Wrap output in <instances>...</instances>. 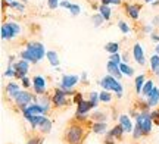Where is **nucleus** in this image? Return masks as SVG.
<instances>
[{
	"instance_id": "nucleus-1",
	"label": "nucleus",
	"mask_w": 159,
	"mask_h": 144,
	"mask_svg": "<svg viewBox=\"0 0 159 144\" xmlns=\"http://www.w3.org/2000/svg\"><path fill=\"white\" fill-rule=\"evenodd\" d=\"M99 85L103 87L105 90H112V91H115L118 97L122 96V85L118 82V78H115L112 75H108V76H105L102 81H99Z\"/></svg>"
},
{
	"instance_id": "nucleus-2",
	"label": "nucleus",
	"mask_w": 159,
	"mask_h": 144,
	"mask_svg": "<svg viewBox=\"0 0 159 144\" xmlns=\"http://www.w3.org/2000/svg\"><path fill=\"white\" fill-rule=\"evenodd\" d=\"M65 140L68 144H81V141H83V127L81 125H71L66 131Z\"/></svg>"
},
{
	"instance_id": "nucleus-3",
	"label": "nucleus",
	"mask_w": 159,
	"mask_h": 144,
	"mask_svg": "<svg viewBox=\"0 0 159 144\" xmlns=\"http://www.w3.org/2000/svg\"><path fill=\"white\" fill-rule=\"evenodd\" d=\"M137 125H140L143 129V134L146 135L152 131V116L148 112H143L140 115H137Z\"/></svg>"
},
{
	"instance_id": "nucleus-4",
	"label": "nucleus",
	"mask_w": 159,
	"mask_h": 144,
	"mask_svg": "<svg viewBox=\"0 0 159 144\" xmlns=\"http://www.w3.org/2000/svg\"><path fill=\"white\" fill-rule=\"evenodd\" d=\"M27 49L33 53V56H34V59L37 60V62L41 60L43 56L46 55L44 46H43L41 43H37V41H31V43H28V44H27Z\"/></svg>"
},
{
	"instance_id": "nucleus-5",
	"label": "nucleus",
	"mask_w": 159,
	"mask_h": 144,
	"mask_svg": "<svg viewBox=\"0 0 159 144\" xmlns=\"http://www.w3.org/2000/svg\"><path fill=\"white\" fill-rule=\"evenodd\" d=\"M46 110H47L46 106H41V104H31L28 107L22 109V112H24V115H25V118H27V121H30V119L33 118V115H44Z\"/></svg>"
},
{
	"instance_id": "nucleus-6",
	"label": "nucleus",
	"mask_w": 159,
	"mask_h": 144,
	"mask_svg": "<svg viewBox=\"0 0 159 144\" xmlns=\"http://www.w3.org/2000/svg\"><path fill=\"white\" fill-rule=\"evenodd\" d=\"M15 100H16L18 106H19L21 109H25V107H28V104L31 103L33 94H30L28 91H19V94L15 97Z\"/></svg>"
},
{
	"instance_id": "nucleus-7",
	"label": "nucleus",
	"mask_w": 159,
	"mask_h": 144,
	"mask_svg": "<svg viewBox=\"0 0 159 144\" xmlns=\"http://www.w3.org/2000/svg\"><path fill=\"white\" fill-rule=\"evenodd\" d=\"M66 93H65V90H59L57 88L56 91H55V96L52 97V100H53V103H55V106H57V107H62V106H65L66 104Z\"/></svg>"
},
{
	"instance_id": "nucleus-8",
	"label": "nucleus",
	"mask_w": 159,
	"mask_h": 144,
	"mask_svg": "<svg viewBox=\"0 0 159 144\" xmlns=\"http://www.w3.org/2000/svg\"><path fill=\"white\" fill-rule=\"evenodd\" d=\"M30 62H27V60H19V62H16V63L13 65V68H15V71H16V76H19V78H24L25 75H27V72H28L30 69Z\"/></svg>"
},
{
	"instance_id": "nucleus-9",
	"label": "nucleus",
	"mask_w": 159,
	"mask_h": 144,
	"mask_svg": "<svg viewBox=\"0 0 159 144\" xmlns=\"http://www.w3.org/2000/svg\"><path fill=\"white\" fill-rule=\"evenodd\" d=\"M78 81H80V78L77 76V75H63L61 87H62L63 90H68V88H72Z\"/></svg>"
},
{
	"instance_id": "nucleus-10",
	"label": "nucleus",
	"mask_w": 159,
	"mask_h": 144,
	"mask_svg": "<svg viewBox=\"0 0 159 144\" xmlns=\"http://www.w3.org/2000/svg\"><path fill=\"white\" fill-rule=\"evenodd\" d=\"M33 87H34V90L37 94H43V91L46 90V80L43 76L37 75V76L33 78Z\"/></svg>"
},
{
	"instance_id": "nucleus-11",
	"label": "nucleus",
	"mask_w": 159,
	"mask_h": 144,
	"mask_svg": "<svg viewBox=\"0 0 159 144\" xmlns=\"http://www.w3.org/2000/svg\"><path fill=\"white\" fill-rule=\"evenodd\" d=\"M106 68H108L109 75H112V76H115V78H121L122 72H121V68H119L118 63H115V62H112V60H109L108 65H106Z\"/></svg>"
},
{
	"instance_id": "nucleus-12",
	"label": "nucleus",
	"mask_w": 159,
	"mask_h": 144,
	"mask_svg": "<svg viewBox=\"0 0 159 144\" xmlns=\"http://www.w3.org/2000/svg\"><path fill=\"white\" fill-rule=\"evenodd\" d=\"M133 55H134V59H136V62L139 65H144L146 63V60H144V55H143V49L142 46L137 43L134 49H133Z\"/></svg>"
},
{
	"instance_id": "nucleus-13",
	"label": "nucleus",
	"mask_w": 159,
	"mask_h": 144,
	"mask_svg": "<svg viewBox=\"0 0 159 144\" xmlns=\"http://www.w3.org/2000/svg\"><path fill=\"white\" fill-rule=\"evenodd\" d=\"M159 103V88H153V91L150 93V96L148 97V106L153 107Z\"/></svg>"
},
{
	"instance_id": "nucleus-14",
	"label": "nucleus",
	"mask_w": 159,
	"mask_h": 144,
	"mask_svg": "<svg viewBox=\"0 0 159 144\" xmlns=\"http://www.w3.org/2000/svg\"><path fill=\"white\" fill-rule=\"evenodd\" d=\"M119 124H121V127L124 128L125 133H131V131H133L131 121H130V118H128L127 115H121V116H119Z\"/></svg>"
},
{
	"instance_id": "nucleus-15",
	"label": "nucleus",
	"mask_w": 159,
	"mask_h": 144,
	"mask_svg": "<svg viewBox=\"0 0 159 144\" xmlns=\"http://www.w3.org/2000/svg\"><path fill=\"white\" fill-rule=\"evenodd\" d=\"M19 85L18 84H15V82H9L7 85H6V93L9 94V97H12V98H15L19 94Z\"/></svg>"
},
{
	"instance_id": "nucleus-16",
	"label": "nucleus",
	"mask_w": 159,
	"mask_h": 144,
	"mask_svg": "<svg viewBox=\"0 0 159 144\" xmlns=\"http://www.w3.org/2000/svg\"><path fill=\"white\" fill-rule=\"evenodd\" d=\"M0 33H2V38H7V40H11L12 37H15V34H13V31H12V28L9 27V24H5V25H2V29H0Z\"/></svg>"
},
{
	"instance_id": "nucleus-17",
	"label": "nucleus",
	"mask_w": 159,
	"mask_h": 144,
	"mask_svg": "<svg viewBox=\"0 0 159 144\" xmlns=\"http://www.w3.org/2000/svg\"><path fill=\"white\" fill-rule=\"evenodd\" d=\"M90 109H93L91 107V104L90 102H84V100H81L78 103V110H77V115H85L87 112Z\"/></svg>"
},
{
	"instance_id": "nucleus-18",
	"label": "nucleus",
	"mask_w": 159,
	"mask_h": 144,
	"mask_svg": "<svg viewBox=\"0 0 159 144\" xmlns=\"http://www.w3.org/2000/svg\"><path fill=\"white\" fill-rule=\"evenodd\" d=\"M153 81H146V82H144V85H143V88H142V93H140V94H142L143 97H149V96H150V93L153 91Z\"/></svg>"
},
{
	"instance_id": "nucleus-19",
	"label": "nucleus",
	"mask_w": 159,
	"mask_h": 144,
	"mask_svg": "<svg viewBox=\"0 0 159 144\" xmlns=\"http://www.w3.org/2000/svg\"><path fill=\"white\" fill-rule=\"evenodd\" d=\"M127 12H128V15H130L133 19H137L139 15H140V7L137 5H127Z\"/></svg>"
},
{
	"instance_id": "nucleus-20",
	"label": "nucleus",
	"mask_w": 159,
	"mask_h": 144,
	"mask_svg": "<svg viewBox=\"0 0 159 144\" xmlns=\"http://www.w3.org/2000/svg\"><path fill=\"white\" fill-rule=\"evenodd\" d=\"M39 128H40V131H41V133H44V134L50 133V129H52V122L44 116V118H43V121L40 122Z\"/></svg>"
},
{
	"instance_id": "nucleus-21",
	"label": "nucleus",
	"mask_w": 159,
	"mask_h": 144,
	"mask_svg": "<svg viewBox=\"0 0 159 144\" xmlns=\"http://www.w3.org/2000/svg\"><path fill=\"white\" fill-rule=\"evenodd\" d=\"M93 133L105 134L106 133V124H105V122H96V124L93 125Z\"/></svg>"
},
{
	"instance_id": "nucleus-22",
	"label": "nucleus",
	"mask_w": 159,
	"mask_h": 144,
	"mask_svg": "<svg viewBox=\"0 0 159 144\" xmlns=\"http://www.w3.org/2000/svg\"><path fill=\"white\" fill-rule=\"evenodd\" d=\"M21 58H22L24 60H27V62H31V63H35V62H37L34 59V56H33V53L30 52L28 49H25V50L21 53Z\"/></svg>"
},
{
	"instance_id": "nucleus-23",
	"label": "nucleus",
	"mask_w": 159,
	"mask_h": 144,
	"mask_svg": "<svg viewBox=\"0 0 159 144\" xmlns=\"http://www.w3.org/2000/svg\"><path fill=\"white\" fill-rule=\"evenodd\" d=\"M119 68H121L122 75H127V76H133V75H134V69L130 68L127 63H119Z\"/></svg>"
},
{
	"instance_id": "nucleus-24",
	"label": "nucleus",
	"mask_w": 159,
	"mask_h": 144,
	"mask_svg": "<svg viewBox=\"0 0 159 144\" xmlns=\"http://www.w3.org/2000/svg\"><path fill=\"white\" fill-rule=\"evenodd\" d=\"M46 56H47V59H49V62H50L53 66H56L59 65V59H57V55L55 52H47L46 53Z\"/></svg>"
},
{
	"instance_id": "nucleus-25",
	"label": "nucleus",
	"mask_w": 159,
	"mask_h": 144,
	"mask_svg": "<svg viewBox=\"0 0 159 144\" xmlns=\"http://www.w3.org/2000/svg\"><path fill=\"white\" fill-rule=\"evenodd\" d=\"M122 133H125V131H124V128L121 127V124H119V125H116V127H115L114 129L108 134V135H111V137L116 138V137H121V135H122Z\"/></svg>"
},
{
	"instance_id": "nucleus-26",
	"label": "nucleus",
	"mask_w": 159,
	"mask_h": 144,
	"mask_svg": "<svg viewBox=\"0 0 159 144\" xmlns=\"http://www.w3.org/2000/svg\"><path fill=\"white\" fill-rule=\"evenodd\" d=\"M144 75H139L136 78V91L137 93H142V88H143V85H144Z\"/></svg>"
},
{
	"instance_id": "nucleus-27",
	"label": "nucleus",
	"mask_w": 159,
	"mask_h": 144,
	"mask_svg": "<svg viewBox=\"0 0 159 144\" xmlns=\"http://www.w3.org/2000/svg\"><path fill=\"white\" fill-rule=\"evenodd\" d=\"M99 100H100V102H103V103H109V102L112 100V96L109 94L108 90H105V91H102L100 94H99Z\"/></svg>"
},
{
	"instance_id": "nucleus-28",
	"label": "nucleus",
	"mask_w": 159,
	"mask_h": 144,
	"mask_svg": "<svg viewBox=\"0 0 159 144\" xmlns=\"http://www.w3.org/2000/svg\"><path fill=\"white\" fill-rule=\"evenodd\" d=\"M118 49H119L118 43H108V44L105 46V50H106V52H109L111 55H112V53H116V52H118Z\"/></svg>"
},
{
	"instance_id": "nucleus-29",
	"label": "nucleus",
	"mask_w": 159,
	"mask_h": 144,
	"mask_svg": "<svg viewBox=\"0 0 159 144\" xmlns=\"http://www.w3.org/2000/svg\"><path fill=\"white\" fill-rule=\"evenodd\" d=\"M99 12H100V15H102L105 19H109V18H111V9L108 7V5H102L100 9H99Z\"/></svg>"
},
{
	"instance_id": "nucleus-30",
	"label": "nucleus",
	"mask_w": 159,
	"mask_h": 144,
	"mask_svg": "<svg viewBox=\"0 0 159 144\" xmlns=\"http://www.w3.org/2000/svg\"><path fill=\"white\" fill-rule=\"evenodd\" d=\"M150 66H152V71H156L159 68V55H153L150 58Z\"/></svg>"
},
{
	"instance_id": "nucleus-31",
	"label": "nucleus",
	"mask_w": 159,
	"mask_h": 144,
	"mask_svg": "<svg viewBox=\"0 0 159 144\" xmlns=\"http://www.w3.org/2000/svg\"><path fill=\"white\" fill-rule=\"evenodd\" d=\"M142 135H144V134H143L142 127H140V125H137V124H136V128H134V131H133V137H134V138L137 140V138H140Z\"/></svg>"
},
{
	"instance_id": "nucleus-32",
	"label": "nucleus",
	"mask_w": 159,
	"mask_h": 144,
	"mask_svg": "<svg viewBox=\"0 0 159 144\" xmlns=\"http://www.w3.org/2000/svg\"><path fill=\"white\" fill-rule=\"evenodd\" d=\"M97 100H99V94L97 93H91L90 94V104H91V107H97Z\"/></svg>"
},
{
	"instance_id": "nucleus-33",
	"label": "nucleus",
	"mask_w": 159,
	"mask_h": 144,
	"mask_svg": "<svg viewBox=\"0 0 159 144\" xmlns=\"http://www.w3.org/2000/svg\"><path fill=\"white\" fill-rule=\"evenodd\" d=\"M118 27H119V29H121V31H122L124 34L130 33V27H128V25H127L124 21H119V22H118Z\"/></svg>"
},
{
	"instance_id": "nucleus-34",
	"label": "nucleus",
	"mask_w": 159,
	"mask_h": 144,
	"mask_svg": "<svg viewBox=\"0 0 159 144\" xmlns=\"http://www.w3.org/2000/svg\"><path fill=\"white\" fill-rule=\"evenodd\" d=\"M7 24H9V27L12 28V31H13V34L15 35H18L19 33H21V28H19L18 24H15V22H7Z\"/></svg>"
},
{
	"instance_id": "nucleus-35",
	"label": "nucleus",
	"mask_w": 159,
	"mask_h": 144,
	"mask_svg": "<svg viewBox=\"0 0 159 144\" xmlns=\"http://www.w3.org/2000/svg\"><path fill=\"white\" fill-rule=\"evenodd\" d=\"M103 19H105V18L99 13V15H94V16H93V22H94V25H96V27H99V25L103 22Z\"/></svg>"
},
{
	"instance_id": "nucleus-36",
	"label": "nucleus",
	"mask_w": 159,
	"mask_h": 144,
	"mask_svg": "<svg viewBox=\"0 0 159 144\" xmlns=\"http://www.w3.org/2000/svg\"><path fill=\"white\" fill-rule=\"evenodd\" d=\"M91 119H94V121H97V122H105L106 118H105L103 113H99V112H97V113H94V115L91 116Z\"/></svg>"
},
{
	"instance_id": "nucleus-37",
	"label": "nucleus",
	"mask_w": 159,
	"mask_h": 144,
	"mask_svg": "<svg viewBox=\"0 0 159 144\" xmlns=\"http://www.w3.org/2000/svg\"><path fill=\"white\" fill-rule=\"evenodd\" d=\"M11 7H13V9H16V11H21V12L25 11V7H24V5H21V3H18V2H11Z\"/></svg>"
},
{
	"instance_id": "nucleus-38",
	"label": "nucleus",
	"mask_w": 159,
	"mask_h": 144,
	"mask_svg": "<svg viewBox=\"0 0 159 144\" xmlns=\"http://www.w3.org/2000/svg\"><path fill=\"white\" fill-rule=\"evenodd\" d=\"M80 11H81V9H80L78 5H71V6H69V12H71L72 15H78Z\"/></svg>"
},
{
	"instance_id": "nucleus-39",
	"label": "nucleus",
	"mask_w": 159,
	"mask_h": 144,
	"mask_svg": "<svg viewBox=\"0 0 159 144\" xmlns=\"http://www.w3.org/2000/svg\"><path fill=\"white\" fill-rule=\"evenodd\" d=\"M5 75H6V76H13V75H16V71H15V68H13V66H7V69H6Z\"/></svg>"
},
{
	"instance_id": "nucleus-40",
	"label": "nucleus",
	"mask_w": 159,
	"mask_h": 144,
	"mask_svg": "<svg viewBox=\"0 0 159 144\" xmlns=\"http://www.w3.org/2000/svg\"><path fill=\"white\" fill-rule=\"evenodd\" d=\"M109 59H111L112 62H115V63H118V65H119V59H121V58H119V55H118V53H112V55H111V58H109Z\"/></svg>"
},
{
	"instance_id": "nucleus-41",
	"label": "nucleus",
	"mask_w": 159,
	"mask_h": 144,
	"mask_svg": "<svg viewBox=\"0 0 159 144\" xmlns=\"http://www.w3.org/2000/svg\"><path fill=\"white\" fill-rule=\"evenodd\" d=\"M150 116H152V119H155V122L159 125V110H155V112H152L150 113Z\"/></svg>"
},
{
	"instance_id": "nucleus-42",
	"label": "nucleus",
	"mask_w": 159,
	"mask_h": 144,
	"mask_svg": "<svg viewBox=\"0 0 159 144\" xmlns=\"http://www.w3.org/2000/svg\"><path fill=\"white\" fill-rule=\"evenodd\" d=\"M27 144H41V138H39V137H33V138L28 140V143Z\"/></svg>"
},
{
	"instance_id": "nucleus-43",
	"label": "nucleus",
	"mask_w": 159,
	"mask_h": 144,
	"mask_svg": "<svg viewBox=\"0 0 159 144\" xmlns=\"http://www.w3.org/2000/svg\"><path fill=\"white\" fill-rule=\"evenodd\" d=\"M111 3H114V5H119V3H121V0H102V5H111Z\"/></svg>"
},
{
	"instance_id": "nucleus-44",
	"label": "nucleus",
	"mask_w": 159,
	"mask_h": 144,
	"mask_svg": "<svg viewBox=\"0 0 159 144\" xmlns=\"http://www.w3.org/2000/svg\"><path fill=\"white\" fill-rule=\"evenodd\" d=\"M57 5H59L57 0H49V7H50V9H56Z\"/></svg>"
},
{
	"instance_id": "nucleus-45",
	"label": "nucleus",
	"mask_w": 159,
	"mask_h": 144,
	"mask_svg": "<svg viewBox=\"0 0 159 144\" xmlns=\"http://www.w3.org/2000/svg\"><path fill=\"white\" fill-rule=\"evenodd\" d=\"M74 100H75V103L78 104L80 102H81V100H83V96H81V94H80V93H75V98H74Z\"/></svg>"
},
{
	"instance_id": "nucleus-46",
	"label": "nucleus",
	"mask_w": 159,
	"mask_h": 144,
	"mask_svg": "<svg viewBox=\"0 0 159 144\" xmlns=\"http://www.w3.org/2000/svg\"><path fill=\"white\" fill-rule=\"evenodd\" d=\"M21 80H22V84L25 87H30V80L28 78H27V76H24V78H21Z\"/></svg>"
},
{
	"instance_id": "nucleus-47",
	"label": "nucleus",
	"mask_w": 159,
	"mask_h": 144,
	"mask_svg": "<svg viewBox=\"0 0 159 144\" xmlns=\"http://www.w3.org/2000/svg\"><path fill=\"white\" fill-rule=\"evenodd\" d=\"M61 6H63V7H66V9H69V6H71V3H69V2H61Z\"/></svg>"
},
{
	"instance_id": "nucleus-48",
	"label": "nucleus",
	"mask_w": 159,
	"mask_h": 144,
	"mask_svg": "<svg viewBox=\"0 0 159 144\" xmlns=\"http://www.w3.org/2000/svg\"><path fill=\"white\" fill-rule=\"evenodd\" d=\"M155 50H156V53H158V55H159V44H158V46H156V49H155Z\"/></svg>"
},
{
	"instance_id": "nucleus-49",
	"label": "nucleus",
	"mask_w": 159,
	"mask_h": 144,
	"mask_svg": "<svg viewBox=\"0 0 159 144\" xmlns=\"http://www.w3.org/2000/svg\"><path fill=\"white\" fill-rule=\"evenodd\" d=\"M144 2H146V3H152L153 0H144Z\"/></svg>"
},
{
	"instance_id": "nucleus-50",
	"label": "nucleus",
	"mask_w": 159,
	"mask_h": 144,
	"mask_svg": "<svg viewBox=\"0 0 159 144\" xmlns=\"http://www.w3.org/2000/svg\"><path fill=\"white\" fill-rule=\"evenodd\" d=\"M155 74H156V75H159V68H158V69H156V71H155Z\"/></svg>"
},
{
	"instance_id": "nucleus-51",
	"label": "nucleus",
	"mask_w": 159,
	"mask_h": 144,
	"mask_svg": "<svg viewBox=\"0 0 159 144\" xmlns=\"http://www.w3.org/2000/svg\"><path fill=\"white\" fill-rule=\"evenodd\" d=\"M6 2H12V0H6Z\"/></svg>"
},
{
	"instance_id": "nucleus-52",
	"label": "nucleus",
	"mask_w": 159,
	"mask_h": 144,
	"mask_svg": "<svg viewBox=\"0 0 159 144\" xmlns=\"http://www.w3.org/2000/svg\"><path fill=\"white\" fill-rule=\"evenodd\" d=\"M22 2H27V0H22Z\"/></svg>"
}]
</instances>
